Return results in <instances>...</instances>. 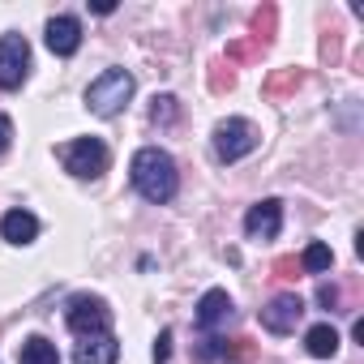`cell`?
<instances>
[{"label":"cell","mask_w":364,"mask_h":364,"mask_svg":"<svg viewBox=\"0 0 364 364\" xmlns=\"http://www.w3.org/2000/svg\"><path fill=\"white\" fill-rule=\"evenodd\" d=\"M300 317H304V304H300L296 291H283V296H274V300L262 309V326H266L270 334H291V330L300 326Z\"/></svg>","instance_id":"7"},{"label":"cell","mask_w":364,"mask_h":364,"mask_svg":"<svg viewBox=\"0 0 364 364\" xmlns=\"http://www.w3.org/2000/svg\"><path fill=\"white\" fill-rule=\"evenodd\" d=\"M321 60H326L330 69L343 60V35H338V31H326V35H321Z\"/></svg>","instance_id":"22"},{"label":"cell","mask_w":364,"mask_h":364,"mask_svg":"<svg viewBox=\"0 0 364 364\" xmlns=\"http://www.w3.org/2000/svg\"><path fill=\"white\" fill-rule=\"evenodd\" d=\"M257 150V129L245 120V116H228L215 124V154L223 163H240L245 154Z\"/></svg>","instance_id":"4"},{"label":"cell","mask_w":364,"mask_h":364,"mask_svg":"<svg viewBox=\"0 0 364 364\" xmlns=\"http://www.w3.org/2000/svg\"><path fill=\"white\" fill-rule=\"evenodd\" d=\"M223 360H228V364L253 360V343H249V338H223Z\"/></svg>","instance_id":"21"},{"label":"cell","mask_w":364,"mask_h":364,"mask_svg":"<svg viewBox=\"0 0 364 364\" xmlns=\"http://www.w3.org/2000/svg\"><path fill=\"white\" fill-rule=\"evenodd\" d=\"M176 116H180L176 95H154V99H150V124H171Z\"/></svg>","instance_id":"18"},{"label":"cell","mask_w":364,"mask_h":364,"mask_svg":"<svg viewBox=\"0 0 364 364\" xmlns=\"http://www.w3.org/2000/svg\"><path fill=\"white\" fill-rule=\"evenodd\" d=\"M65 321H69V330H73L77 338L112 334V309H107V300H99V296H73Z\"/></svg>","instance_id":"5"},{"label":"cell","mask_w":364,"mask_h":364,"mask_svg":"<svg viewBox=\"0 0 364 364\" xmlns=\"http://www.w3.org/2000/svg\"><path fill=\"white\" fill-rule=\"evenodd\" d=\"M31 77V43L22 35L0 39V90H18Z\"/></svg>","instance_id":"6"},{"label":"cell","mask_w":364,"mask_h":364,"mask_svg":"<svg viewBox=\"0 0 364 364\" xmlns=\"http://www.w3.org/2000/svg\"><path fill=\"white\" fill-rule=\"evenodd\" d=\"M228 317H232V296H228L223 287H210V291L198 300V317H193V321H198L202 330H215V326H223Z\"/></svg>","instance_id":"11"},{"label":"cell","mask_w":364,"mask_h":364,"mask_svg":"<svg viewBox=\"0 0 364 364\" xmlns=\"http://www.w3.org/2000/svg\"><path fill=\"white\" fill-rule=\"evenodd\" d=\"M129 176H133V189H137L146 202H154V206L171 202V198H176V189H180L176 159H171L167 150H159V146H146V150H137V154H133V167H129Z\"/></svg>","instance_id":"1"},{"label":"cell","mask_w":364,"mask_h":364,"mask_svg":"<svg viewBox=\"0 0 364 364\" xmlns=\"http://www.w3.org/2000/svg\"><path fill=\"white\" fill-rule=\"evenodd\" d=\"M300 82H304V69H274L262 90H266V99H283V95L300 90Z\"/></svg>","instance_id":"16"},{"label":"cell","mask_w":364,"mask_h":364,"mask_svg":"<svg viewBox=\"0 0 364 364\" xmlns=\"http://www.w3.org/2000/svg\"><path fill=\"white\" fill-rule=\"evenodd\" d=\"M0 236H5L9 245H31L39 236V219L31 210H9L5 219H0Z\"/></svg>","instance_id":"12"},{"label":"cell","mask_w":364,"mask_h":364,"mask_svg":"<svg viewBox=\"0 0 364 364\" xmlns=\"http://www.w3.org/2000/svg\"><path fill=\"white\" fill-rule=\"evenodd\" d=\"M133 73L129 69H107V73H99L90 86H86V107L95 112V116H116V112H124V103L133 99Z\"/></svg>","instance_id":"2"},{"label":"cell","mask_w":364,"mask_h":364,"mask_svg":"<svg viewBox=\"0 0 364 364\" xmlns=\"http://www.w3.org/2000/svg\"><path fill=\"white\" fill-rule=\"evenodd\" d=\"M198 360H202V364L223 360V338H202V343H198Z\"/></svg>","instance_id":"24"},{"label":"cell","mask_w":364,"mask_h":364,"mask_svg":"<svg viewBox=\"0 0 364 364\" xmlns=\"http://www.w3.org/2000/svg\"><path fill=\"white\" fill-rule=\"evenodd\" d=\"M9 141H14V120H9V116H0V154L9 150Z\"/></svg>","instance_id":"27"},{"label":"cell","mask_w":364,"mask_h":364,"mask_svg":"<svg viewBox=\"0 0 364 364\" xmlns=\"http://www.w3.org/2000/svg\"><path fill=\"white\" fill-rule=\"evenodd\" d=\"M266 48H257L253 39H236V43H228V65H249V60H257Z\"/></svg>","instance_id":"19"},{"label":"cell","mask_w":364,"mask_h":364,"mask_svg":"<svg viewBox=\"0 0 364 364\" xmlns=\"http://www.w3.org/2000/svg\"><path fill=\"white\" fill-rule=\"evenodd\" d=\"M330 266H334V253H330L321 240H317V245H309V249H304V257H300V270H309V274H326Z\"/></svg>","instance_id":"17"},{"label":"cell","mask_w":364,"mask_h":364,"mask_svg":"<svg viewBox=\"0 0 364 364\" xmlns=\"http://www.w3.org/2000/svg\"><path fill=\"white\" fill-rule=\"evenodd\" d=\"M249 26H253V35H249V39H253L257 48H270V43H274V31H279V9L266 0V5L253 14V22H249Z\"/></svg>","instance_id":"15"},{"label":"cell","mask_w":364,"mask_h":364,"mask_svg":"<svg viewBox=\"0 0 364 364\" xmlns=\"http://www.w3.org/2000/svg\"><path fill=\"white\" fill-rule=\"evenodd\" d=\"M48 48H52L56 56H73V52L82 48V22L69 18V14L52 18V22H48Z\"/></svg>","instance_id":"9"},{"label":"cell","mask_w":364,"mask_h":364,"mask_svg":"<svg viewBox=\"0 0 364 364\" xmlns=\"http://www.w3.org/2000/svg\"><path fill=\"white\" fill-rule=\"evenodd\" d=\"M317 304L334 313V309H338V287H334V283H321V287H317Z\"/></svg>","instance_id":"25"},{"label":"cell","mask_w":364,"mask_h":364,"mask_svg":"<svg viewBox=\"0 0 364 364\" xmlns=\"http://www.w3.org/2000/svg\"><path fill=\"white\" fill-rule=\"evenodd\" d=\"M304 347H309V355H317V360H334V351H338V330L334 326H313L309 334H304Z\"/></svg>","instance_id":"13"},{"label":"cell","mask_w":364,"mask_h":364,"mask_svg":"<svg viewBox=\"0 0 364 364\" xmlns=\"http://www.w3.org/2000/svg\"><path fill=\"white\" fill-rule=\"evenodd\" d=\"M107 146L99 141V137H77V141H69V146H60V163H65V171L69 176H77V180H99L103 171H107Z\"/></svg>","instance_id":"3"},{"label":"cell","mask_w":364,"mask_h":364,"mask_svg":"<svg viewBox=\"0 0 364 364\" xmlns=\"http://www.w3.org/2000/svg\"><path fill=\"white\" fill-rule=\"evenodd\" d=\"M279 228H283V202L279 198H266L245 215V236L249 240H274Z\"/></svg>","instance_id":"8"},{"label":"cell","mask_w":364,"mask_h":364,"mask_svg":"<svg viewBox=\"0 0 364 364\" xmlns=\"http://www.w3.org/2000/svg\"><path fill=\"white\" fill-rule=\"evenodd\" d=\"M18 364H60L56 343H48L43 334H31V338L18 347Z\"/></svg>","instance_id":"14"},{"label":"cell","mask_w":364,"mask_h":364,"mask_svg":"<svg viewBox=\"0 0 364 364\" xmlns=\"http://www.w3.org/2000/svg\"><path fill=\"white\" fill-rule=\"evenodd\" d=\"M210 90H215V95L236 90V73H232V65H228V60H215V65H210Z\"/></svg>","instance_id":"20"},{"label":"cell","mask_w":364,"mask_h":364,"mask_svg":"<svg viewBox=\"0 0 364 364\" xmlns=\"http://www.w3.org/2000/svg\"><path fill=\"white\" fill-rule=\"evenodd\" d=\"M167 360H171V330H163L154 338V364H167Z\"/></svg>","instance_id":"26"},{"label":"cell","mask_w":364,"mask_h":364,"mask_svg":"<svg viewBox=\"0 0 364 364\" xmlns=\"http://www.w3.org/2000/svg\"><path fill=\"white\" fill-rule=\"evenodd\" d=\"M73 360L77 364H116L120 360V343L116 334H90L73 347Z\"/></svg>","instance_id":"10"},{"label":"cell","mask_w":364,"mask_h":364,"mask_svg":"<svg viewBox=\"0 0 364 364\" xmlns=\"http://www.w3.org/2000/svg\"><path fill=\"white\" fill-rule=\"evenodd\" d=\"M274 279H296L300 274V257H291V253H283V257H274Z\"/></svg>","instance_id":"23"}]
</instances>
